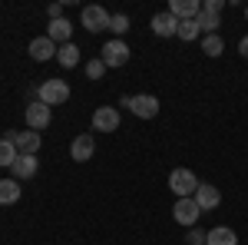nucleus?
I'll use <instances>...</instances> for the list:
<instances>
[{"label":"nucleus","instance_id":"obj_1","mask_svg":"<svg viewBox=\"0 0 248 245\" xmlns=\"http://www.w3.org/2000/svg\"><path fill=\"white\" fill-rule=\"evenodd\" d=\"M37 99L40 103H46V106H63L66 99H70V86H66V80H43L37 86Z\"/></svg>","mask_w":248,"mask_h":245},{"label":"nucleus","instance_id":"obj_2","mask_svg":"<svg viewBox=\"0 0 248 245\" xmlns=\"http://www.w3.org/2000/svg\"><path fill=\"white\" fill-rule=\"evenodd\" d=\"M169 189L179 199H189V196H195V189H199V179H195L192 169H172L169 172Z\"/></svg>","mask_w":248,"mask_h":245},{"label":"nucleus","instance_id":"obj_3","mask_svg":"<svg viewBox=\"0 0 248 245\" xmlns=\"http://www.w3.org/2000/svg\"><path fill=\"white\" fill-rule=\"evenodd\" d=\"M199 215H202V209H199V202H195V196H189V199H175V206H172V219H175L179 226L195 229Z\"/></svg>","mask_w":248,"mask_h":245},{"label":"nucleus","instance_id":"obj_4","mask_svg":"<svg viewBox=\"0 0 248 245\" xmlns=\"http://www.w3.org/2000/svg\"><path fill=\"white\" fill-rule=\"evenodd\" d=\"M7 139L17 146V152L20 156H37L40 152V146H43V139H40V132H33V130H20V132H7Z\"/></svg>","mask_w":248,"mask_h":245},{"label":"nucleus","instance_id":"obj_5","mask_svg":"<svg viewBox=\"0 0 248 245\" xmlns=\"http://www.w3.org/2000/svg\"><path fill=\"white\" fill-rule=\"evenodd\" d=\"M119 123H123L119 106H99V110L93 113V130L96 132H116V130H119Z\"/></svg>","mask_w":248,"mask_h":245},{"label":"nucleus","instance_id":"obj_6","mask_svg":"<svg viewBox=\"0 0 248 245\" xmlns=\"http://www.w3.org/2000/svg\"><path fill=\"white\" fill-rule=\"evenodd\" d=\"M103 63H106V70H109V66H126V63H129V47H126V43H123V40H109V43H103Z\"/></svg>","mask_w":248,"mask_h":245},{"label":"nucleus","instance_id":"obj_7","mask_svg":"<svg viewBox=\"0 0 248 245\" xmlns=\"http://www.w3.org/2000/svg\"><path fill=\"white\" fill-rule=\"evenodd\" d=\"M53 123V113H50V106L46 103H30L27 106V130H33V132H40V130H46Z\"/></svg>","mask_w":248,"mask_h":245},{"label":"nucleus","instance_id":"obj_8","mask_svg":"<svg viewBox=\"0 0 248 245\" xmlns=\"http://www.w3.org/2000/svg\"><path fill=\"white\" fill-rule=\"evenodd\" d=\"M129 113L139 116V119H155V116H159V99H155L153 93H139V96H133Z\"/></svg>","mask_w":248,"mask_h":245},{"label":"nucleus","instance_id":"obj_9","mask_svg":"<svg viewBox=\"0 0 248 245\" xmlns=\"http://www.w3.org/2000/svg\"><path fill=\"white\" fill-rule=\"evenodd\" d=\"M96 152V139L90 132H79L77 139H73V146H70V156H73V163H90Z\"/></svg>","mask_w":248,"mask_h":245},{"label":"nucleus","instance_id":"obj_10","mask_svg":"<svg viewBox=\"0 0 248 245\" xmlns=\"http://www.w3.org/2000/svg\"><path fill=\"white\" fill-rule=\"evenodd\" d=\"M83 27L90 33H99V30H109V14L103 7H83Z\"/></svg>","mask_w":248,"mask_h":245},{"label":"nucleus","instance_id":"obj_11","mask_svg":"<svg viewBox=\"0 0 248 245\" xmlns=\"http://www.w3.org/2000/svg\"><path fill=\"white\" fill-rule=\"evenodd\" d=\"M40 169L37 156H17L14 159V166H10V179H17V182H23V179H33Z\"/></svg>","mask_w":248,"mask_h":245},{"label":"nucleus","instance_id":"obj_12","mask_svg":"<svg viewBox=\"0 0 248 245\" xmlns=\"http://www.w3.org/2000/svg\"><path fill=\"white\" fill-rule=\"evenodd\" d=\"M149 27H153V33H155V37H175V33H179V20L172 17L169 10H162V14H155Z\"/></svg>","mask_w":248,"mask_h":245},{"label":"nucleus","instance_id":"obj_13","mask_svg":"<svg viewBox=\"0 0 248 245\" xmlns=\"http://www.w3.org/2000/svg\"><path fill=\"white\" fill-rule=\"evenodd\" d=\"M30 57L37 60V63H43V60H50V57H57V43L46 37V33H43V37H33V40H30Z\"/></svg>","mask_w":248,"mask_h":245},{"label":"nucleus","instance_id":"obj_14","mask_svg":"<svg viewBox=\"0 0 248 245\" xmlns=\"http://www.w3.org/2000/svg\"><path fill=\"white\" fill-rule=\"evenodd\" d=\"M195 202H199V209H202V212H212V209H218L222 196H218V189H215V186L199 182V189H195Z\"/></svg>","mask_w":248,"mask_h":245},{"label":"nucleus","instance_id":"obj_15","mask_svg":"<svg viewBox=\"0 0 248 245\" xmlns=\"http://www.w3.org/2000/svg\"><path fill=\"white\" fill-rule=\"evenodd\" d=\"M199 10H202L199 0H172V3H169V14L175 20H195V17H199Z\"/></svg>","mask_w":248,"mask_h":245},{"label":"nucleus","instance_id":"obj_16","mask_svg":"<svg viewBox=\"0 0 248 245\" xmlns=\"http://www.w3.org/2000/svg\"><path fill=\"white\" fill-rule=\"evenodd\" d=\"M70 33H73V27H70V20H50V27H46V37L53 40L57 47H63V43H70Z\"/></svg>","mask_w":248,"mask_h":245},{"label":"nucleus","instance_id":"obj_17","mask_svg":"<svg viewBox=\"0 0 248 245\" xmlns=\"http://www.w3.org/2000/svg\"><path fill=\"white\" fill-rule=\"evenodd\" d=\"M57 60L63 70H73V66H79V47L70 40V43H63V47H57Z\"/></svg>","mask_w":248,"mask_h":245},{"label":"nucleus","instance_id":"obj_18","mask_svg":"<svg viewBox=\"0 0 248 245\" xmlns=\"http://www.w3.org/2000/svg\"><path fill=\"white\" fill-rule=\"evenodd\" d=\"M205 245H238V235H235V229L218 226V229H212L209 235H205Z\"/></svg>","mask_w":248,"mask_h":245},{"label":"nucleus","instance_id":"obj_19","mask_svg":"<svg viewBox=\"0 0 248 245\" xmlns=\"http://www.w3.org/2000/svg\"><path fill=\"white\" fill-rule=\"evenodd\" d=\"M20 182L17 179H0V206H14V202H20Z\"/></svg>","mask_w":248,"mask_h":245},{"label":"nucleus","instance_id":"obj_20","mask_svg":"<svg viewBox=\"0 0 248 245\" xmlns=\"http://www.w3.org/2000/svg\"><path fill=\"white\" fill-rule=\"evenodd\" d=\"M202 53H205V57H222V53H225V40L218 37V33L202 37Z\"/></svg>","mask_w":248,"mask_h":245},{"label":"nucleus","instance_id":"obj_21","mask_svg":"<svg viewBox=\"0 0 248 245\" xmlns=\"http://www.w3.org/2000/svg\"><path fill=\"white\" fill-rule=\"evenodd\" d=\"M195 23H199V30L209 37V33H215L222 23H218V14H205V10H199V17H195Z\"/></svg>","mask_w":248,"mask_h":245},{"label":"nucleus","instance_id":"obj_22","mask_svg":"<svg viewBox=\"0 0 248 245\" xmlns=\"http://www.w3.org/2000/svg\"><path fill=\"white\" fill-rule=\"evenodd\" d=\"M17 156H20L17 146L3 136V139H0V166H14V159H17Z\"/></svg>","mask_w":248,"mask_h":245},{"label":"nucleus","instance_id":"obj_23","mask_svg":"<svg viewBox=\"0 0 248 245\" xmlns=\"http://www.w3.org/2000/svg\"><path fill=\"white\" fill-rule=\"evenodd\" d=\"M199 33H202V30H199L195 20H179V33H175L179 40H195Z\"/></svg>","mask_w":248,"mask_h":245},{"label":"nucleus","instance_id":"obj_24","mask_svg":"<svg viewBox=\"0 0 248 245\" xmlns=\"http://www.w3.org/2000/svg\"><path fill=\"white\" fill-rule=\"evenodd\" d=\"M109 30H113L116 40H119L126 30H129V17H126V14H113V17H109Z\"/></svg>","mask_w":248,"mask_h":245},{"label":"nucleus","instance_id":"obj_25","mask_svg":"<svg viewBox=\"0 0 248 245\" xmlns=\"http://www.w3.org/2000/svg\"><path fill=\"white\" fill-rule=\"evenodd\" d=\"M103 73H106V63H103L99 57L86 63V76H90V80H103Z\"/></svg>","mask_w":248,"mask_h":245},{"label":"nucleus","instance_id":"obj_26","mask_svg":"<svg viewBox=\"0 0 248 245\" xmlns=\"http://www.w3.org/2000/svg\"><path fill=\"white\" fill-rule=\"evenodd\" d=\"M205 235H209V232H202V229L195 226L189 235H186V242H189V245H205Z\"/></svg>","mask_w":248,"mask_h":245},{"label":"nucleus","instance_id":"obj_27","mask_svg":"<svg viewBox=\"0 0 248 245\" xmlns=\"http://www.w3.org/2000/svg\"><path fill=\"white\" fill-rule=\"evenodd\" d=\"M202 10H205V14H222V0H205Z\"/></svg>","mask_w":248,"mask_h":245},{"label":"nucleus","instance_id":"obj_28","mask_svg":"<svg viewBox=\"0 0 248 245\" xmlns=\"http://www.w3.org/2000/svg\"><path fill=\"white\" fill-rule=\"evenodd\" d=\"M46 14H50V20H63V7H60V3H50Z\"/></svg>","mask_w":248,"mask_h":245},{"label":"nucleus","instance_id":"obj_29","mask_svg":"<svg viewBox=\"0 0 248 245\" xmlns=\"http://www.w3.org/2000/svg\"><path fill=\"white\" fill-rule=\"evenodd\" d=\"M238 53L248 60V37H242V43H238Z\"/></svg>","mask_w":248,"mask_h":245},{"label":"nucleus","instance_id":"obj_30","mask_svg":"<svg viewBox=\"0 0 248 245\" xmlns=\"http://www.w3.org/2000/svg\"><path fill=\"white\" fill-rule=\"evenodd\" d=\"M245 17H248V7H245Z\"/></svg>","mask_w":248,"mask_h":245}]
</instances>
